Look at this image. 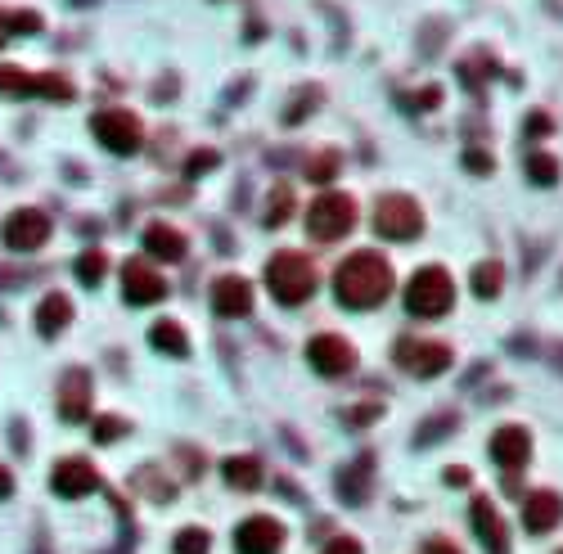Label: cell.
<instances>
[{
  "label": "cell",
  "mask_w": 563,
  "mask_h": 554,
  "mask_svg": "<svg viewBox=\"0 0 563 554\" xmlns=\"http://www.w3.org/2000/svg\"><path fill=\"white\" fill-rule=\"evenodd\" d=\"M527 181H532V185H554V181H559V158L527 154Z\"/></svg>",
  "instance_id": "cell-28"
},
{
  "label": "cell",
  "mask_w": 563,
  "mask_h": 554,
  "mask_svg": "<svg viewBox=\"0 0 563 554\" xmlns=\"http://www.w3.org/2000/svg\"><path fill=\"white\" fill-rule=\"evenodd\" d=\"M266 289H271V298L284 302V307L307 302L311 293H316V266H311V257L293 253V248L275 253L271 262H266Z\"/></svg>",
  "instance_id": "cell-2"
},
{
  "label": "cell",
  "mask_w": 563,
  "mask_h": 554,
  "mask_svg": "<svg viewBox=\"0 0 563 554\" xmlns=\"http://www.w3.org/2000/svg\"><path fill=\"white\" fill-rule=\"evenodd\" d=\"M104 275H109V253H100V248H86V253L77 257V280H82L86 289H95Z\"/></svg>",
  "instance_id": "cell-25"
},
{
  "label": "cell",
  "mask_w": 563,
  "mask_h": 554,
  "mask_svg": "<svg viewBox=\"0 0 563 554\" xmlns=\"http://www.w3.org/2000/svg\"><path fill=\"white\" fill-rule=\"evenodd\" d=\"M37 554H46V550H37Z\"/></svg>",
  "instance_id": "cell-46"
},
{
  "label": "cell",
  "mask_w": 563,
  "mask_h": 554,
  "mask_svg": "<svg viewBox=\"0 0 563 554\" xmlns=\"http://www.w3.org/2000/svg\"><path fill=\"white\" fill-rule=\"evenodd\" d=\"M356 226V199L352 194H320L307 208V235L320 244H334Z\"/></svg>",
  "instance_id": "cell-4"
},
{
  "label": "cell",
  "mask_w": 563,
  "mask_h": 554,
  "mask_svg": "<svg viewBox=\"0 0 563 554\" xmlns=\"http://www.w3.org/2000/svg\"><path fill=\"white\" fill-rule=\"evenodd\" d=\"M559 518H563V496H559V491L541 487V491H532V496L523 500V523H527V532L545 536V532H554V523H559Z\"/></svg>",
  "instance_id": "cell-16"
},
{
  "label": "cell",
  "mask_w": 563,
  "mask_h": 554,
  "mask_svg": "<svg viewBox=\"0 0 563 554\" xmlns=\"http://www.w3.org/2000/svg\"><path fill=\"white\" fill-rule=\"evenodd\" d=\"M0 239H5V248L10 253H37L41 244L50 239V217L37 208H19L5 217V226H0Z\"/></svg>",
  "instance_id": "cell-8"
},
{
  "label": "cell",
  "mask_w": 563,
  "mask_h": 554,
  "mask_svg": "<svg viewBox=\"0 0 563 554\" xmlns=\"http://www.w3.org/2000/svg\"><path fill=\"white\" fill-rule=\"evenodd\" d=\"M559 554H563V550H559Z\"/></svg>",
  "instance_id": "cell-47"
},
{
  "label": "cell",
  "mask_w": 563,
  "mask_h": 554,
  "mask_svg": "<svg viewBox=\"0 0 563 554\" xmlns=\"http://www.w3.org/2000/svg\"><path fill=\"white\" fill-rule=\"evenodd\" d=\"M320 95H325V91H320V86H302V91L293 95V104H289V109H284V122H302V118H307V113H316Z\"/></svg>",
  "instance_id": "cell-29"
},
{
  "label": "cell",
  "mask_w": 563,
  "mask_h": 554,
  "mask_svg": "<svg viewBox=\"0 0 563 554\" xmlns=\"http://www.w3.org/2000/svg\"><path fill=\"white\" fill-rule=\"evenodd\" d=\"M392 293V266L383 253H352L343 266L334 271V298L347 311H370L379 302H388Z\"/></svg>",
  "instance_id": "cell-1"
},
{
  "label": "cell",
  "mask_w": 563,
  "mask_h": 554,
  "mask_svg": "<svg viewBox=\"0 0 563 554\" xmlns=\"http://www.w3.org/2000/svg\"><path fill=\"white\" fill-rule=\"evenodd\" d=\"M122 293H127L131 307H154L167 298V280L149 262H127L122 266Z\"/></svg>",
  "instance_id": "cell-11"
},
{
  "label": "cell",
  "mask_w": 563,
  "mask_h": 554,
  "mask_svg": "<svg viewBox=\"0 0 563 554\" xmlns=\"http://www.w3.org/2000/svg\"><path fill=\"white\" fill-rule=\"evenodd\" d=\"M500 289H505V266L491 257V262H478L473 266V293H478L482 302L487 298H500Z\"/></svg>",
  "instance_id": "cell-23"
},
{
  "label": "cell",
  "mask_w": 563,
  "mask_h": 554,
  "mask_svg": "<svg viewBox=\"0 0 563 554\" xmlns=\"http://www.w3.org/2000/svg\"><path fill=\"white\" fill-rule=\"evenodd\" d=\"M293 217V190H289V185H275V190L271 194H266V226H284V221H289Z\"/></svg>",
  "instance_id": "cell-26"
},
{
  "label": "cell",
  "mask_w": 563,
  "mask_h": 554,
  "mask_svg": "<svg viewBox=\"0 0 563 554\" xmlns=\"http://www.w3.org/2000/svg\"><path fill=\"white\" fill-rule=\"evenodd\" d=\"M307 176H311V181H334V176H338V154L311 158V163H307Z\"/></svg>",
  "instance_id": "cell-34"
},
{
  "label": "cell",
  "mask_w": 563,
  "mask_h": 554,
  "mask_svg": "<svg viewBox=\"0 0 563 554\" xmlns=\"http://www.w3.org/2000/svg\"><path fill=\"white\" fill-rule=\"evenodd\" d=\"M455 307V280L442 266H419L406 284V311L419 320H437Z\"/></svg>",
  "instance_id": "cell-3"
},
{
  "label": "cell",
  "mask_w": 563,
  "mask_h": 554,
  "mask_svg": "<svg viewBox=\"0 0 563 554\" xmlns=\"http://www.w3.org/2000/svg\"><path fill=\"white\" fill-rule=\"evenodd\" d=\"M127 433H131V424L127 419H118V415L95 419V442H118V437H127Z\"/></svg>",
  "instance_id": "cell-31"
},
{
  "label": "cell",
  "mask_w": 563,
  "mask_h": 554,
  "mask_svg": "<svg viewBox=\"0 0 563 554\" xmlns=\"http://www.w3.org/2000/svg\"><path fill=\"white\" fill-rule=\"evenodd\" d=\"M442 478H446V482H451V487H464V482H469V469H446V473H442Z\"/></svg>",
  "instance_id": "cell-40"
},
{
  "label": "cell",
  "mask_w": 563,
  "mask_h": 554,
  "mask_svg": "<svg viewBox=\"0 0 563 554\" xmlns=\"http://www.w3.org/2000/svg\"><path fill=\"white\" fill-rule=\"evenodd\" d=\"M68 320H73V298H68V293H46V298H41V307H37V329H41V338L64 334Z\"/></svg>",
  "instance_id": "cell-20"
},
{
  "label": "cell",
  "mask_w": 563,
  "mask_h": 554,
  "mask_svg": "<svg viewBox=\"0 0 563 554\" xmlns=\"http://www.w3.org/2000/svg\"><path fill=\"white\" fill-rule=\"evenodd\" d=\"M149 343H154V352H163V356H190V338H185V329L176 325V320H158L154 329H149Z\"/></svg>",
  "instance_id": "cell-22"
},
{
  "label": "cell",
  "mask_w": 563,
  "mask_h": 554,
  "mask_svg": "<svg viewBox=\"0 0 563 554\" xmlns=\"http://www.w3.org/2000/svg\"><path fill=\"white\" fill-rule=\"evenodd\" d=\"M73 5H91V0H73Z\"/></svg>",
  "instance_id": "cell-45"
},
{
  "label": "cell",
  "mask_w": 563,
  "mask_h": 554,
  "mask_svg": "<svg viewBox=\"0 0 563 554\" xmlns=\"http://www.w3.org/2000/svg\"><path fill=\"white\" fill-rule=\"evenodd\" d=\"M379 406H361V410H347V424H365V419H379Z\"/></svg>",
  "instance_id": "cell-39"
},
{
  "label": "cell",
  "mask_w": 563,
  "mask_h": 554,
  "mask_svg": "<svg viewBox=\"0 0 563 554\" xmlns=\"http://www.w3.org/2000/svg\"><path fill=\"white\" fill-rule=\"evenodd\" d=\"M370 478H374V455H356V460L338 473V496H343L347 505H365V496H370Z\"/></svg>",
  "instance_id": "cell-18"
},
{
  "label": "cell",
  "mask_w": 563,
  "mask_h": 554,
  "mask_svg": "<svg viewBox=\"0 0 563 554\" xmlns=\"http://www.w3.org/2000/svg\"><path fill=\"white\" fill-rule=\"evenodd\" d=\"M185 235L176 226H167V221H154V226L145 230V253L158 257V262H181L185 257Z\"/></svg>",
  "instance_id": "cell-19"
},
{
  "label": "cell",
  "mask_w": 563,
  "mask_h": 554,
  "mask_svg": "<svg viewBox=\"0 0 563 554\" xmlns=\"http://www.w3.org/2000/svg\"><path fill=\"white\" fill-rule=\"evenodd\" d=\"M374 230L392 244H406L424 230V208H419L410 194H383L379 208H374Z\"/></svg>",
  "instance_id": "cell-5"
},
{
  "label": "cell",
  "mask_w": 563,
  "mask_h": 554,
  "mask_svg": "<svg viewBox=\"0 0 563 554\" xmlns=\"http://www.w3.org/2000/svg\"><path fill=\"white\" fill-rule=\"evenodd\" d=\"M10 32H41V14L37 10H19V14H10Z\"/></svg>",
  "instance_id": "cell-36"
},
{
  "label": "cell",
  "mask_w": 563,
  "mask_h": 554,
  "mask_svg": "<svg viewBox=\"0 0 563 554\" xmlns=\"http://www.w3.org/2000/svg\"><path fill=\"white\" fill-rule=\"evenodd\" d=\"M527 131H536V136H545V131H550V118H541V113H536V118L527 122Z\"/></svg>",
  "instance_id": "cell-42"
},
{
  "label": "cell",
  "mask_w": 563,
  "mask_h": 554,
  "mask_svg": "<svg viewBox=\"0 0 563 554\" xmlns=\"http://www.w3.org/2000/svg\"><path fill=\"white\" fill-rule=\"evenodd\" d=\"M406 104H410V109H419V113H428V109H437V104H442V86H424V91H415V95H406Z\"/></svg>",
  "instance_id": "cell-35"
},
{
  "label": "cell",
  "mask_w": 563,
  "mask_h": 554,
  "mask_svg": "<svg viewBox=\"0 0 563 554\" xmlns=\"http://www.w3.org/2000/svg\"><path fill=\"white\" fill-rule=\"evenodd\" d=\"M212 550V536L203 527H181L176 532V554H208Z\"/></svg>",
  "instance_id": "cell-30"
},
{
  "label": "cell",
  "mask_w": 563,
  "mask_h": 554,
  "mask_svg": "<svg viewBox=\"0 0 563 554\" xmlns=\"http://www.w3.org/2000/svg\"><path fill=\"white\" fill-rule=\"evenodd\" d=\"M221 478L235 491H257L262 487V460H257V455H230V460L221 464Z\"/></svg>",
  "instance_id": "cell-21"
},
{
  "label": "cell",
  "mask_w": 563,
  "mask_h": 554,
  "mask_svg": "<svg viewBox=\"0 0 563 554\" xmlns=\"http://www.w3.org/2000/svg\"><path fill=\"white\" fill-rule=\"evenodd\" d=\"M0 95H37V73H23L14 64H0Z\"/></svg>",
  "instance_id": "cell-27"
},
{
  "label": "cell",
  "mask_w": 563,
  "mask_h": 554,
  "mask_svg": "<svg viewBox=\"0 0 563 554\" xmlns=\"http://www.w3.org/2000/svg\"><path fill=\"white\" fill-rule=\"evenodd\" d=\"M469 514H473V532H478L482 550H487V554H509V532H505V518H500V509L491 505L487 496H478Z\"/></svg>",
  "instance_id": "cell-14"
},
{
  "label": "cell",
  "mask_w": 563,
  "mask_h": 554,
  "mask_svg": "<svg viewBox=\"0 0 563 554\" xmlns=\"http://www.w3.org/2000/svg\"><path fill=\"white\" fill-rule=\"evenodd\" d=\"M320 554H361V541H356V536H334Z\"/></svg>",
  "instance_id": "cell-38"
},
{
  "label": "cell",
  "mask_w": 563,
  "mask_h": 554,
  "mask_svg": "<svg viewBox=\"0 0 563 554\" xmlns=\"http://www.w3.org/2000/svg\"><path fill=\"white\" fill-rule=\"evenodd\" d=\"M91 131H95V140H100L109 154H118V158L136 154L140 140H145V127H140V118L131 109H104V113H95Z\"/></svg>",
  "instance_id": "cell-6"
},
{
  "label": "cell",
  "mask_w": 563,
  "mask_h": 554,
  "mask_svg": "<svg viewBox=\"0 0 563 554\" xmlns=\"http://www.w3.org/2000/svg\"><path fill=\"white\" fill-rule=\"evenodd\" d=\"M59 415L68 424H86V415H91V374L86 370H68L59 379Z\"/></svg>",
  "instance_id": "cell-15"
},
{
  "label": "cell",
  "mask_w": 563,
  "mask_h": 554,
  "mask_svg": "<svg viewBox=\"0 0 563 554\" xmlns=\"http://www.w3.org/2000/svg\"><path fill=\"white\" fill-rule=\"evenodd\" d=\"M527 455H532V437H527V428L505 424V428L491 433V460H496L500 469H518V464H527Z\"/></svg>",
  "instance_id": "cell-17"
},
{
  "label": "cell",
  "mask_w": 563,
  "mask_h": 554,
  "mask_svg": "<svg viewBox=\"0 0 563 554\" xmlns=\"http://www.w3.org/2000/svg\"><path fill=\"white\" fill-rule=\"evenodd\" d=\"M397 365L415 379H433L451 365V347L446 343H433V338H397Z\"/></svg>",
  "instance_id": "cell-7"
},
{
  "label": "cell",
  "mask_w": 563,
  "mask_h": 554,
  "mask_svg": "<svg viewBox=\"0 0 563 554\" xmlns=\"http://www.w3.org/2000/svg\"><path fill=\"white\" fill-rule=\"evenodd\" d=\"M14 491V478H10V469H0V496H10Z\"/></svg>",
  "instance_id": "cell-43"
},
{
  "label": "cell",
  "mask_w": 563,
  "mask_h": 554,
  "mask_svg": "<svg viewBox=\"0 0 563 554\" xmlns=\"http://www.w3.org/2000/svg\"><path fill=\"white\" fill-rule=\"evenodd\" d=\"M307 361L316 374H329V379H338V374L356 370V347L347 343V338L338 334H316L307 343Z\"/></svg>",
  "instance_id": "cell-10"
},
{
  "label": "cell",
  "mask_w": 563,
  "mask_h": 554,
  "mask_svg": "<svg viewBox=\"0 0 563 554\" xmlns=\"http://www.w3.org/2000/svg\"><path fill=\"white\" fill-rule=\"evenodd\" d=\"M217 163H221L217 149H199V154H190V163H185V176H190V181H199V176L212 172Z\"/></svg>",
  "instance_id": "cell-32"
},
{
  "label": "cell",
  "mask_w": 563,
  "mask_h": 554,
  "mask_svg": "<svg viewBox=\"0 0 563 554\" xmlns=\"http://www.w3.org/2000/svg\"><path fill=\"white\" fill-rule=\"evenodd\" d=\"M464 167H469L473 176H487L496 163H491V154H482V149H469V154H464Z\"/></svg>",
  "instance_id": "cell-37"
},
{
  "label": "cell",
  "mask_w": 563,
  "mask_h": 554,
  "mask_svg": "<svg viewBox=\"0 0 563 554\" xmlns=\"http://www.w3.org/2000/svg\"><path fill=\"white\" fill-rule=\"evenodd\" d=\"M424 554H460V550H455V545L451 541H433V545H428V550Z\"/></svg>",
  "instance_id": "cell-41"
},
{
  "label": "cell",
  "mask_w": 563,
  "mask_h": 554,
  "mask_svg": "<svg viewBox=\"0 0 563 554\" xmlns=\"http://www.w3.org/2000/svg\"><path fill=\"white\" fill-rule=\"evenodd\" d=\"M455 428H460V415H451V410H437V415L415 433V446H433V442H442V437H451Z\"/></svg>",
  "instance_id": "cell-24"
},
{
  "label": "cell",
  "mask_w": 563,
  "mask_h": 554,
  "mask_svg": "<svg viewBox=\"0 0 563 554\" xmlns=\"http://www.w3.org/2000/svg\"><path fill=\"white\" fill-rule=\"evenodd\" d=\"M136 487H149V491H154L149 500H172V496H176L172 482H158V473H154V469H140V473H136Z\"/></svg>",
  "instance_id": "cell-33"
},
{
  "label": "cell",
  "mask_w": 563,
  "mask_h": 554,
  "mask_svg": "<svg viewBox=\"0 0 563 554\" xmlns=\"http://www.w3.org/2000/svg\"><path fill=\"white\" fill-rule=\"evenodd\" d=\"M212 311H217L221 320H239L253 311V284L244 280V275H221L217 284H212Z\"/></svg>",
  "instance_id": "cell-13"
},
{
  "label": "cell",
  "mask_w": 563,
  "mask_h": 554,
  "mask_svg": "<svg viewBox=\"0 0 563 554\" xmlns=\"http://www.w3.org/2000/svg\"><path fill=\"white\" fill-rule=\"evenodd\" d=\"M10 41V23H5V14H0V46Z\"/></svg>",
  "instance_id": "cell-44"
},
{
  "label": "cell",
  "mask_w": 563,
  "mask_h": 554,
  "mask_svg": "<svg viewBox=\"0 0 563 554\" xmlns=\"http://www.w3.org/2000/svg\"><path fill=\"white\" fill-rule=\"evenodd\" d=\"M50 487H55L64 500H77V496H91V491L100 487V473H95V464L68 455V460L55 464V473H50Z\"/></svg>",
  "instance_id": "cell-12"
},
{
  "label": "cell",
  "mask_w": 563,
  "mask_h": 554,
  "mask_svg": "<svg viewBox=\"0 0 563 554\" xmlns=\"http://www.w3.org/2000/svg\"><path fill=\"white\" fill-rule=\"evenodd\" d=\"M235 550L239 554H280L284 550V523L271 514H253L235 527Z\"/></svg>",
  "instance_id": "cell-9"
}]
</instances>
